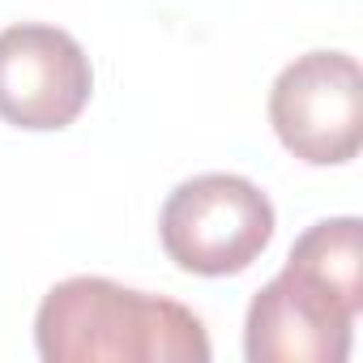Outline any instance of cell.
<instances>
[{
    "label": "cell",
    "mask_w": 363,
    "mask_h": 363,
    "mask_svg": "<svg viewBox=\"0 0 363 363\" xmlns=\"http://www.w3.org/2000/svg\"><path fill=\"white\" fill-rule=\"evenodd\" d=\"M35 346L43 363H206L214 354L197 312L94 274L43 295Z\"/></svg>",
    "instance_id": "obj_1"
},
{
    "label": "cell",
    "mask_w": 363,
    "mask_h": 363,
    "mask_svg": "<svg viewBox=\"0 0 363 363\" xmlns=\"http://www.w3.org/2000/svg\"><path fill=\"white\" fill-rule=\"evenodd\" d=\"M278 141L308 167H342L363 145V73L346 52L295 56L269 90Z\"/></svg>",
    "instance_id": "obj_3"
},
{
    "label": "cell",
    "mask_w": 363,
    "mask_h": 363,
    "mask_svg": "<svg viewBox=\"0 0 363 363\" xmlns=\"http://www.w3.org/2000/svg\"><path fill=\"white\" fill-rule=\"evenodd\" d=\"M94 94V69L82 43L43 22L0 30V120L26 133L69 128Z\"/></svg>",
    "instance_id": "obj_4"
},
{
    "label": "cell",
    "mask_w": 363,
    "mask_h": 363,
    "mask_svg": "<svg viewBox=\"0 0 363 363\" xmlns=\"http://www.w3.org/2000/svg\"><path fill=\"white\" fill-rule=\"evenodd\" d=\"M274 201L244 175L206 171L184 179L158 214L162 252L201 278L244 274L274 240Z\"/></svg>",
    "instance_id": "obj_2"
},
{
    "label": "cell",
    "mask_w": 363,
    "mask_h": 363,
    "mask_svg": "<svg viewBox=\"0 0 363 363\" xmlns=\"http://www.w3.org/2000/svg\"><path fill=\"white\" fill-rule=\"evenodd\" d=\"M363 303L342 299L295 265H282L248 303V363H346Z\"/></svg>",
    "instance_id": "obj_5"
}]
</instances>
